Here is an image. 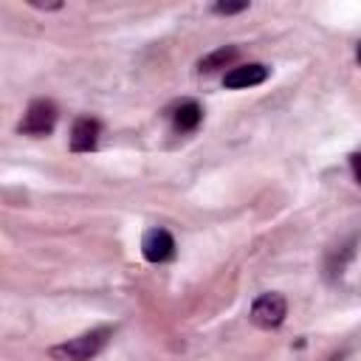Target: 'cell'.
Masks as SVG:
<instances>
[{
    "label": "cell",
    "mask_w": 361,
    "mask_h": 361,
    "mask_svg": "<svg viewBox=\"0 0 361 361\" xmlns=\"http://www.w3.org/2000/svg\"><path fill=\"white\" fill-rule=\"evenodd\" d=\"M355 62H358V68H361V42L355 45Z\"/></svg>",
    "instance_id": "13"
},
{
    "label": "cell",
    "mask_w": 361,
    "mask_h": 361,
    "mask_svg": "<svg viewBox=\"0 0 361 361\" xmlns=\"http://www.w3.org/2000/svg\"><path fill=\"white\" fill-rule=\"evenodd\" d=\"M358 243H361V237L350 234V237H344V240H338L336 245L327 248V254H324V276L327 279H341L344 276L347 265L353 262V257L358 251Z\"/></svg>",
    "instance_id": "5"
},
{
    "label": "cell",
    "mask_w": 361,
    "mask_h": 361,
    "mask_svg": "<svg viewBox=\"0 0 361 361\" xmlns=\"http://www.w3.org/2000/svg\"><path fill=\"white\" fill-rule=\"evenodd\" d=\"M56 118H59V110H56V104L51 99H34L25 107V113H23V118L17 124V133L20 135H31V138H45V135L54 133Z\"/></svg>",
    "instance_id": "2"
},
{
    "label": "cell",
    "mask_w": 361,
    "mask_h": 361,
    "mask_svg": "<svg viewBox=\"0 0 361 361\" xmlns=\"http://www.w3.org/2000/svg\"><path fill=\"white\" fill-rule=\"evenodd\" d=\"M271 76V68L262 65V62H245V65H237V68H228L223 73V87L228 90H243V87H257L262 82H268Z\"/></svg>",
    "instance_id": "6"
},
{
    "label": "cell",
    "mask_w": 361,
    "mask_h": 361,
    "mask_svg": "<svg viewBox=\"0 0 361 361\" xmlns=\"http://www.w3.org/2000/svg\"><path fill=\"white\" fill-rule=\"evenodd\" d=\"M237 56H240V48H237V45H223V48H214L212 54L200 56L197 71H200V73H214V71H223V68H228V65H231Z\"/></svg>",
    "instance_id": "9"
},
{
    "label": "cell",
    "mask_w": 361,
    "mask_h": 361,
    "mask_svg": "<svg viewBox=\"0 0 361 361\" xmlns=\"http://www.w3.org/2000/svg\"><path fill=\"white\" fill-rule=\"evenodd\" d=\"M110 336H113L110 327H93V330L79 333V336H73V338H68L62 344H54L48 350V355L54 361H93L107 347Z\"/></svg>",
    "instance_id": "1"
},
{
    "label": "cell",
    "mask_w": 361,
    "mask_h": 361,
    "mask_svg": "<svg viewBox=\"0 0 361 361\" xmlns=\"http://www.w3.org/2000/svg\"><path fill=\"white\" fill-rule=\"evenodd\" d=\"M99 135H102V121L90 118V116H79L71 124L68 144L73 152H93L99 147Z\"/></svg>",
    "instance_id": "7"
},
{
    "label": "cell",
    "mask_w": 361,
    "mask_h": 361,
    "mask_svg": "<svg viewBox=\"0 0 361 361\" xmlns=\"http://www.w3.org/2000/svg\"><path fill=\"white\" fill-rule=\"evenodd\" d=\"M212 11H214V14H226V17H228V14L248 11V3H245V0H243V3H214V6H212Z\"/></svg>",
    "instance_id": "10"
},
{
    "label": "cell",
    "mask_w": 361,
    "mask_h": 361,
    "mask_svg": "<svg viewBox=\"0 0 361 361\" xmlns=\"http://www.w3.org/2000/svg\"><path fill=\"white\" fill-rule=\"evenodd\" d=\"M288 316V299L276 290H268V293H259L254 302H251V310H248V319L254 327L259 330H276L282 327Z\"/></svg>",
    "instance_id": "3"
},
{
    "label": "cell",
    "mask_w": 361,
    "mask_h": 361,
    "mask_svg": "<svg viewBox=\"0 0 361 361\" xmlns=\"http://www.w3.org/2000/svg\"><path fill=\"white\" fill-rule=\"evenodd\" d=\"M344 358H347V350H338V353H333L327 361H344Z\"/></svg>",
    "instance_id": "12"
},
{
    "label": "cell",
    "mask_w": 361,
    "mask_h": 361,
    "mask_svg": "<svg viewBox=\"0 0 361 361\" xmlns=\"http://www.w3.org/2000/svg\"><path fill=\"white\" fill-rule=\"evenodd\" d=\"M350 169H353V178H355V183L361 186V147H358L355 152H350Z\"/></svg>",
    "instance_id": "11"
},
{
    "label": "cell",
    "mask_w": 361,
    "mask_h": 361,
    "mask_svg": "<svg viewBox=\"0 0 361 361\" xmlns=\"http://www.w3.org/2000/svg\"><path fill=\"white\" fill-rule=\"evenodd\" d=\"M200 121H203V107L195 99H186V102L175 104V110H172V127H175V133H192V130L200 127Z\"/></svg>",
    "instance_id": "8"
},
{
    "label": "cell",
    "mask_w": 361,
    "mask_h": 361,
    "mask_svg": "<svg viewBox=\"0 0 361 361\" xmlns=\"http://www.w3.org/2000/svg\"><path fill=\"white\" fill-rule=\"evenodd\" d=\"M175 251H178L175 237L166 228H158L155 226V228H147L144 231V237H141V254H144L147 262H152V265L169 262V259H175Z\"/></svg>",
    "instance_id": "4"
}]
</instances>
